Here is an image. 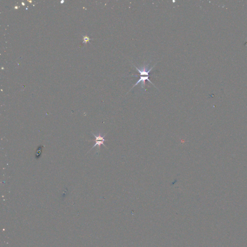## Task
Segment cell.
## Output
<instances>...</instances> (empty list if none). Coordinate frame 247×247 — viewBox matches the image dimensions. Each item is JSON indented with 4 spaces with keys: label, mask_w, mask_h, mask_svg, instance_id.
<instances>
[{
    "label": "cell",
    "mask_w": 247,
    "mask_h": 247,
    "mask_svg": "<svg viewBox=\"0 0 247 247\" xmlns=\"http://www.w3.org/2000/svg\"><path fill=\"white\" fill-rule=\"evenodd\" d=\"M92 134L94 135V137L96 138L95 140H93V141H95V145L92 147L91 149L89 151V152L90 151V150H91L93 148H94V147L96 146H98V151H99L101 145H103L104 146L106 147V146L104 144V142L107 140H105V139H104V137L106 136V134L104 135H103V136L101 135L100 133H99V134L97 135V136H96V135L93 133H92Z\"/></svg>",
    "instance_id": "cell-1"
},
{
    "label": "cell",
    "mask_w": 247,
    "mask_h": 247,
    "mask_svg": "<svg viewBox=\"0 0 247 247\" xmlns=\"http://www.w3.org/2000/svg\"><path fill=\"white\" fill-rule=\"evenodd\" d=\"M41 151H42V149H41V147H39L38 149H37V151L36 157L38 158L40 157V154H41Z\"/></svg>",
    "instance_id": "cell-2"
}]
</instances>
